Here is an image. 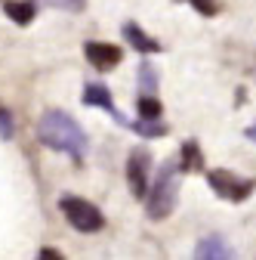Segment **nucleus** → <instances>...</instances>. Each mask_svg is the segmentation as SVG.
Listing matches in <instances>:
<instances>
[{"label": "nucleus", "mask_w": 256, "mask_h": 260, "mask_svg": "<svg viewBox=\"0 0 256 260\" xmlns=\"http://www.w3.org/2000/svg\"><path fill=\"white\" fill-rule=\"evenodd\" d=\"M37 137L47 149H56V152H65L71 155L77 165L87 158V134H83V127L68 115V112H62V109H50L44 112L40 124H37Z\"/></svg>", "instance_id": "obj_1"}, {"label": "nucleus", "mask_w": 256, "mask_h": 260, "mask_svg": "<svg viewBox=\"0 0 256 260\" xmlns=\"http://www.w3.org/2000/svg\"><path fill=\"white\" fill-rule=\"evenodd\" d=\"M176 161H167L161 168V174L154 177V186H148L145 192V211L151 220H167L176 208V199H179V186H176Z\"/></svg>", "instance_id": "obj_2"}, {"label": "nucleus", "mask_w": 256, "mask_h": 260, "mask_svg": "<svg viewBox=\"0 0 256 260\" xmlns=\"http://www.w3.org/2000/svg\"><path fill=\"white\" fill-rule=\"evenodd\" d=\"M59 208H62L65 220L74 226L77 233H99L102 226H105L102 211L96 208L93 202H87V199H77V195H65V199L59 202Z\"/></svg>", "instance_id": "obj_3"}, {"label": "nucleus", "mask_w": 256, "mask_h": 260, "mask_svg": "<svg viewBox=\"0 0 256 260\" xmlns=\"http://www.w3.org/2000/svg\"><path fill=\"white\" fill-rule=\"evenodd\" d=\"M207 183L219 199H226V202H244L253 192V180H241V177H235L229 171H210Z\"/></svg>", "instance_id": "obj_4"}, {"label": "nucleus", "mask_w": 256, "mask_h": 260, "mask_svg": "<svg viewBox=\"0 0 256 260\" xmlns=\"http://www.w3.org/2000/svg\"><path fill=\"white\" fill-rule=\"evenodd\" d=\"M148 168H151V158L145 149H136L126 158V186H130L136 199H145V192H148Z\"/></svg>", "instance_id": "obj_5"}, {"label": "nucleus", "mask_w": 256, "mask_h": 260, "mask_svg": "<svg viewBox=\"0 0 256 260\" xmlns=\"http://www.w3.org/2000/svg\"><path fill=\"white\" fill-rule=\"evenodd\" d=\"M83 103H87V106H96V109H105V112H108L120 127H130V130L136 127V121H126V118L117 112V106H114V100H111V90H108L105 84L90 81V84L83 87Z\"/></svg>", "instance_id": "obj_6"}, {"label": "nucleus", "mask_w": 256, "mask_h": 260, "mask_svg": "<svg viewBox=\"0 0 256 260\" xmlns=\"http://www.w3.org/2000/svg\"><path fill=\"white\" fill-rule=\"evenodd\" d=\"M83 53H87V59H90L93 69H102V72L120 65V59H123L120 47H114V44H99V41H90V44L83 47Z\"/></svg>", "instance_id": "obj_7"}, {"label": "nucleus", "mask_w": 256, "mask_h": 260, "mask_svg": "<svg viewBox=\"0 0 256 260\" xmlns=\"http://www.w3.org/2000/svg\"><path fill=\"white\" fill-rule=\"evenodd\" d=\"M195 257H198V260H229V257H235V251L229 248V242H226V239H219V236H207V239H201V242H198Z\"/></svg>", "instance_id": "obj_8"}, {"label": "nucleus", "mask_w": 256, "mask_h": 260, "mask_svg": "<svg viewBox=\"0 0 256 260\" xmlns=\"http://www.w3.org/2000/svg\"><path fill=\"white\" fill-rule=\"evenodd\" d=\"M120 31H123V38L130 41V44H133V47H136L139 53H161V50H164V47L157 44L154 38H148V35H145V31H142V28H139L136 22H126V25H123Z\"/></svg>", "instance_id": "obj_9"}, {"label": "nucleus", "mask_w": 256, "mask_h": 260, "mask_svg": "<svg viewBox=\"0 0 256 260\" xmlns=\"http://www.w3.org/2000/svg\"><path fill=\"white\" fill-rule=\"evenodd\" d=\"M4 10H7V16L16 25H28L31 19H34V4H31V0H7Z\"/></svg>", "instance_id": "obj_10"}, {"label": "nucleus", "mask_w": 256, "mask_h": 260, "mask_svg": "<svg viewBox=\"0 0 256 260\" xmlns=\"http://www.w3.org/2000/svg\"><path fill=\"white\" fill-rule=\"evenodd\" d=\"M136 109H139V118H145V121H157V118L164 115V106L157 103L154 93H142L139 103H136Z\"/></svg>", "instance_id": "obj_11"}, {"label": "nucleus", "mask_w": 256, "mask_h": 260, "mask_svg": "<svg viewBox=\"0 0 256 260\" xmlns=\"http://www.w3.org/2000/svg\"><path fill=\"white\" fill-rule=\"evenodd\" d=\"M179 168H188V171H204V158L198 155V146H195V140H188V143L182 146Z\"/></svg>", "instance_id": "obj_12"}, {"label": "nucleus", "mask_w": 256, "mask_h": 260, "mask_svg": "<svg viewBox=\"0 0 256 260\" xmlns=\"http://www.w3.org/2000/svg\"><path fill=\"white\" fill-rule=\"evenodd\" d=\"M139 90H142V93H154V90H157V72L151 69L148 62L139 65Z\"/></svg>", "instance_id": "obj_13"}, {"label": "nucleus", "mask_w": 256, "mask_h": 260, "mask_svg": "<svg viewBox=\"0 0 256 260\" xmlns=\"http://www.w3.org/2000/svg\"><path fill=\"white\" fill-rule=\"evenodd\" d=\"M16 134V124H13V115L7 109H0V140H13Z\"/></svg>", "instance_id": "obj_14"}, {"label": "nucleus", "mask_w": 256, "mask_h": 260, "mask_svg": "<svg viewBox=\"0 0 256 260\" xmlns=\"http://www.w3.org/2000/svg\"><path fill=\"white\" fill-rule=\"evenodd\" d=\"M47 4L56 10H65V13H80L87 7V0H47Z\"/></svg>", "instance_id": "obj_15"}, {"label": "nucleus", "mask_w": 256, "mask_h": 260, "mask_svg": "<svg viewBox=\"0 0 256 260\" xmlns=\"http://www.w3.org/2000/svg\"><path fill=\"white\" fill-rule=\"evenodd\" d=\"M191 7H195L198 13H204V16H213V13L219 10V7L213 4V0H191Z\"/></svg>", "instance_id": "obj_16"}, {"label": "nucleus", "mask_w": 256, "mask_h": 260, "mask_svg": "<svg viewBox=\"0 0 256 260\" xmlns=\"http://www.w3.org/2000/svg\"><path fill=\"white\" fill-rule=\"evenodd\" d=\"M40 257H50V260H53V257H56V260H59V257H62V254H59V251H53V248H44V251H40Z\"/></svg>", "instance_id": "obj_17"}, {"label": "nucleus", "mask_w": 256, "mask_h": 260, "mask_svg": "<svg viewBox=\"0 0 256 260\" xmlns=\"http://www.w3.org/2000/svg\"><path fill=\"white\" fill-rule=\"evenodd\" d=\"M244 134H247V137H250V140H253V143H256V124H250V127H247V130H244Z\"/></svg>", "instance_id": "obj_18"}]
</instances>
